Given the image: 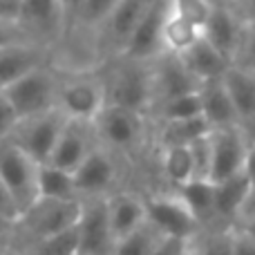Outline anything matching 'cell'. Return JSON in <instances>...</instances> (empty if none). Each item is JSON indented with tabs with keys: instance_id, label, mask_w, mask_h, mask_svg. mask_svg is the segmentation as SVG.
<instances>
[{
	"instance_id": "1",
	"label": "cell",
	"mask_w": 255,
	"mask_h": 255,
	"mask_svg": "<svg viewBox=\"0 0 255 255\" xmlns=\"http://www.w3.org/2000/svg\"><path fill=\"white\" fill-rule=\"evenodd\" d=\"M106 63L108 72L101 74L106 85V106H121L141 115L148 108H154L152 61L143 63L117 56Z\"/></svg>"
},
{
	"instance_id": "2",
	"label": "cell",
	"mask_w": 255,
	"mask_h": 255,
	"mask_svg": "<svg viewBox=\"0 0 255 255\" xmlns=\"http://www.w3.org/2000/svg\"><path fill=\"white\" fill-rule=\"evenodd\" d=\"M81 199H43L38 197L27 211H22L16 220L13 231V251H22L25 247L45 240L49 235L63 233L79 222Z\"/></svg>"
},
{
	"instance_id": "3",
	"label": "cell",
	"mask_w": 255,
	"mask_h": 255,
	"mask_svg": "<svg viewBox=\"0 0 255 255\" xmlns=\"http://www.w3.org/2000/svg\"><path fill=\"white\" fill-rule=\"evenodd\" d=\"M56 108L74 121L92 124L106 108V85L99 72H61Z\"/></svg>"
},
{
	"instance_id": "4",
	"label": "cell",
	"mask_w": 255,
	"mask_h": 255,
	"mask_svg": "<svg viewBox=\"0 0 255 255\" xmlns=\"http://www.w3.org/2000/svg\"><path fill=\"white\" fill-rule=\"evenodd\" d=\"M58 81H61V70L52 61L47 65L36 67L34 72L25 74L22 79H18L2 94L11 103L18 119H27V117L56 110Z\"/></svg>"
},
{
	"instance_id": "5",
	"label": "cell",
	"mask_w": 255,
	"mask_h": 255,
	"mask_svg": "<svg viewBox=\"0 0 255 255\" xmlns=\"http://www.w3.org/2000/svg\"><path fill=\"white\" fill-rule=\"evenodd\" d=\"M16 22L31 43L49 47L52 52L70 34L65 11L58 0H20Z\"/></svg>"
},
{
	"instance_id": "6",
	"label": "cell",
	"mask_w": 255,
	"mask_h": 255,
	"mask_svg": "<svg viewBox=\"0 0 255 255\" xmlns=\"http://www.w3.org/2000/svg\"><path fill=\"white\" fill-rule=\"evenodd\" d=\"M0 181L16 204L18 215L38 199V163L9 139L0 143Z\"/></svg>"
},
{
	"instance_id": "7",
	"label": "cell",
	"mask_w": 255,
	"mask_h": 255,
	"mask_svg": "<svg viewBox=\"0 0 255 255\" xmlns=\"http://www.w3.org/2000/svg\"><path fill=\"white\" fill-rule=\"evenodd\" d=\"M65 124H67V117L58 108L36 117L18 119L9 141H13L36 163H47Z\"/></svg>"
},
{
	"instance_id": "8",
	"label": "cell",
	"mask_w": 255,
	"mask_h": 255,
	"mask_svg": "<svg viewBox=\"0 0 255 255\" xmlns=\"http://www.w3.org/2000/svg\"><path fill=\"white\" fill-rule=\"evenodd\" d=\"M150 4H152V0H119L117 2V7L108 13V18L92 34L94 47L101 54L103 61H110L124 52L130 34L139 25V20L148 11Z\"/></svg>"
},
{
	"instance_id": "9",
	"label": "cell",
	"mask_w": 255,
	"mask_h": 255,
	"mask_svg": "<svg viewBox=\"0 0 255 255\" xmlns=\"http://www.w3.org/2000/svg\"><path fill=\"white\" fill-rule=\"evenodd\" d=\"M168 11H170V0H152V4L143 13L139 25L134 27L119 56L130 58V61L150 63L159 54L166 52L163 49V22L168 18Z\"/></svg>"
},
{
	"instance_id": "10",
	"label": "cell",
	"mask_w": 255,
	"mask_h": 255,
	"mask_svg": "<svg viewBox=\"0 0 255 255\" xmlns=\"http://www.w3.org/2000/svg\"><path fill=\"white\" fill-rule=\"evenodd\" d=\"M81 202V215L76 222L79 255H112L115 238L108 220V197H90Z\"/></svg>"
},
{
	"instance_id": "11",
	"label": "cell",
	"mask_w": 255,
	"mask_h": 255,
	"mask_svg": "<svg viewBox=\"0 0 255 255\" xmlns=\"http://www.w3.org/2000/svg\"><path fill=\"white\" fill-rule=\"evenodd\" d=\"M244 25H247L244 13L231 0H226V2L213 4L211 16H208L206 25L202 29V36L222 56L229 58L231 65H233V58H235V52H238L240 38H242Z\"/></svg>"
},
{
	"instance_id": "12",
	"label": "cell",
	"mask_w": 255,
	"mask_h": 255,
	"mask_svg": "<svg viewBox=\"0 0 255 255\" xmlns=\"http://www.w3.org/2000/svg\"><path fill=\"white\" fill-rule=\"evenodd\" d=\"M247 139L240 126L235 128H217L211 132V177L213 184L224 181L242 170L247 157Z\"/></svg>"
},
{
	"instance_id": "13",
	"label": "cell",
	"mask_w": 255,
	"mask_h": 255,
	"mask_svg": "<svg viewBox=\"0 0 255 255\" xmlns=\"http://www.w3.org/2000/svg\"><path fill=\"white\" fill-rule=\"evenodd\" d=\"M94 134L110 148H130L143 130V115L121 106H106L92 121Z\"/></svg>"
},
{
	"instance_id": "14",
	"label": "cell",
	"mask_w": 255,
	"mask_h": 255,
	"mask_svg": "<svg viewBox=\"0 0 255 255\" xmlns=\"http://www.w3.org/2000/svg\"><path fill=\"white\" fill-rule=\"evenodd\" d=\"M152 88H154V106H157V103L166 101V99L197 92L202 88V83L186 70L179 54L163 52L152 61Z\"/></svg>"
},
{
	"instance_id": "15",
	"label": "cell",
	"mask_w": 255,
	"mask_h": 255,
	"mask_svg": "<svg viewBox=\"0 0 255 255\" xmlns=\"http://www.w3.org/2000/svg\"><path fill=\"white\" fill-rule=\"evenodd\" d=\"M94 141H97V134H94L92 124L67 119V124L63 128V132H61V136H58L56 145H54V152L47 163L74 172L76 168L83 163V159L92 152L94 145H97Z\"/></svg>"
},
{
	"instance_id": "16",
	"label": "cell",
	"mask_w": 255,
	"mask_h": 255,
	"mask_svg": "<svg viewBox=\"0 0 255 255\" xmlns=\"http://www.w3.org/2000/svg\"><path fill=\"white\" fill-rule=\"evenodd\" d=\"M52 49L36 43H16L0 47V92H4L9 85L34 72L36 67L52 63Z\"/></svg>"
},
{
	"instance_id": "17",
	"label": "cell",
	"mask_w": 255,
	"mask_h": 255,
	"mask_svg": "<svg viewBox=\"0 0 255 255\" xmlns=\"http://www.w3.org/2000/svg\"><path fill=\"white\" fill-rule=\"evenodd\" d=\"M115 177H117V170H115V163H112V157L101 145H94L92 152L74 170L76 195L81 199L103 197V193L112 186Z\"/></svg>"
},
{
	"instance_id": "18",
	"label": "cell",
	"mask_w": 255,
	"mask_h": 255,
	"mask_svg": "<svg viewBox=\"0 0 255 255\" xmlns=\"http://www.w3.org/2000/svg\"><path fill=\"white\" fill-rule=\"evenodd\" d=\"M145 213H148V222H152L161 231V235H170V238H190L197 224L181 197L154 199L150 202V206H145Z\"/></svg>"
},
{
	"instance_id": "19",
	"label": "cell",
	"mask_w": 255,
	"mask_h": 255,
	"mask_svg": "<svg viewBox=\"0 0 255 255\" xmlns=\"http://www.w3.org/2000/svg\"><path fill=\"white\" fill-rule=\"evenodd\" d=\"M181 63L186 65V70L199 81V83H206V81H215L222 79L224 72L231 67V61L226 56H222L206 38H197L190 47H186L179 54Z\"/></svg>"
},
{
	"instance_id": "20",
	"label": "cell",
	"mask_w": 255,
	"mask_h": 255,
	"mask_svg": "<svg viewBox=\"0 0 255 255\" xmlns=\"http://www.w3.org/2000/svg\"><path fill=\"white\" fill-rule=\"evenodd\" d=\"M222 81H224V88L235 106L242 130H253L255 128V74L242 70V67L231 65L224 72Z\"/></svg>"
},
{
	"instance_id": "21",
	"label": "cell",
	"mask_w": 255,
	"mask_h": 255,
	"mask_svg": "<svg viewBox=\"0 0 255 255\" xmlns=\"http://www.w3.org/2000/svg\"><path fill=\"white\" fill-rule=\"evenodd\" d=\"M199 97H202V112L213 130L240 126V117H238V112H235V106H233V101H231L222 79L202 83Z\"/></svg>"
},
{
	"instance_id": "22",
	"label": "cell",
	"mask_w": 255,
	"mask_h": 255,
	"mask_svg": "<svg viewBox=\"0 0 255 255\" xmlns=\"http://www.w3.org/2000/svg\"><path fill=\"white\" fill-rule=\"evenodd\" d=\"M108 220H110V231L115 244L119 240H124L126 235H130L132 231H136L145 220V204H141L132 195H115L108 197Z\"/></svg>"
},
{
	"instance_id": "23",
	"label": "cell",
	"mask_w": 255,
	"mask_h": 255,
	"mask_svg": "<svg viewBox=\"0 0 255 255\" xmlns=\"http://www.w3.org/2000/svg\"><path fill=\"white\" fill-rule=\"evenodd\" d=\"M251 181L247 179L242 170L235 172L233 177L215 184V215L220 217H238L244 206Z\"/></svg>"
},
{
	"instance_id": "24",
	"label": "cell",
	"mask_w": 255,
	"mask_h": 255,
	"mask_svg": "<svg viewBox=\"0 0 255 255\" xmlns=\"http://www.w3.org/2000/svg\"><path fill=\"white\" fill-rule=\"evenodd\" d=\"M38 197L43 199H81L76 195L74 172L52 163H38Z\"/></svg>"
},
{
	"instance_id": "25",
	"label": "cell",
	"mask_w": 255,
	"mask_h": 255,
	"mask_svg": "<svg viewBox=\"0 0 255 255\" xmlns=\"http://www.w3.org/2000/svg\"><path fill=\"white\" fill-rule=\"evenodd\" d=\"M181 199L197 222L215 215V184L211 179H190L181 184Z\"/></svg>"
},
{
	"instance_id": "26",
	"label": "cell",
	"mask_w": 255,
	"mask_h": 255,
	"mask_svg": "<svg viewBox=\"0 0 255 255\" xmlns=\"http://www.w3.org/2000/svg\"><path fill=\"white\" fill-rule=\"evenodd\" d=\"M197 38H202V29L195 27L190 20H186L184 16H179L170 2V11L163 22V49L172 54H181Z\"/></svg>"
},
{
	"instance_id": "27",
	"label": "cell",
	"mask_w": 255,
	"mask_h": 255,
	"mask_svg": "<svg viewBox=\"0 0 255 255\" xmlns=\"http://www.w3.org/2000/svg\"><path fill=\"white\" fill-rule=\"evenodd\" d=\"M213 128L206 121V117L199 115L193 119H177V121H163L161 139L163 145H190L193 141L211 134Z\"/></svg>"
},
{
	"instance_id": "28",
	"label": "cell",
	"mask_w": 255,
	"mask_h": 255,
	"mask_svg": "<svg viewBox=\"0 0 255 255\" xmlns=\"http://www.w3.org/2000/svg\"><path fill=\"white\" fill-rule=\"evenodd\" d=\"M161 238V231L152 222L145 220L136 231H132L130 235H126L124 240H119L115 244L112 255H150Z\"/></svg>"
},
{
	"instance_id": "29",
	"label": "cell",
	"mask_w": 255,
	"mask_h": 255,
	"mask_svg": "<svg viewBox=\"0 0 255 255\" xmlns=\"http://www.w3.org/2000/svg\"><path fill=\"white\" fill-rule=\"evenodd\" d=\"M18 255H79V235H76V224L63 233L49 235L45 240L25 247Z\"/></svg>"
},
{
	"instance_id": "30",
	"label": "cell",
	"mask_w": 255,
	"mask_h": 255,
	"mask_svg": "<svg viewBox=\"0 0 255 255\" xmlns=\"http://www.w3.org/2000/svg\"><path fill=\"white\" fill-rule=\"evenodd\" d=\"M159 110L163 121H177V119H193V117L204 115L202 112V97L197 92H188L181 94V97H172L166 101L157 103L154 106Z\"/></svg>"
},
{
	"instance_id": "31",
	"label": "cell",
	"mask_w": 255,
	"mask_h": 255,
	"mask_svg": "<svg viewBox=\"0 0 255 255\" xmlns=\"http://www.w3.org/2000/svg\"><path fill=\"white\" fill-rule=\"evenodd\" d=\"M163 168H166V175L177 186L193 179V157H190L188 145H166Z\"/></svg>"
},
{
	"instance_id": "32",
	"label": "cell",
	"mask_w": 255,
	"mask_h": 255,
	"mask_svg": "<svg viewBox=\"0 0 255 255\" xmlns=\"http://www.w3.org/2000/svg\"><path fill=\"white\" fill-rule=\"evenodd\" d=\"M117 2L119 0H83V7H81L74 29L70 34H74L76 29L85 31V34H94L99 29V25L108 18V13L117 7Z\"/></svg>"
},
{
	"instance_id": "33",
	"label": "cell",
	"mask_w": 255,
	"mask_h": 255,
	"mask_svg": "<svg viewBox=\"0 0 255 255\" xmlns=\"http://www.w3.org/2000/svg\"><path fill=\"white\" fill-rule=\"evenodd\" d=\"M233 65L255 74V20H247V25H244L242 38H240L238 52H235V58H233Z\"/></svg>"
},
{
	"instance_id": "34",
	"label": "cell",
	"mask_w": 255,
	"mask_h": 255,
	"mask_svg": "<svg viewBox=\"0 0 255 255\" xmlns=\"http://www.w3.org/2000/svg\"><path fill=\"white\" fill-rule=\"evenodd\" d=\"M170 2H172V9H175L179 16H184L186 20H190L195 27L204 29L208 16H211L213 2H208V0H170Z\"/></svg>"
},
{
	"instance_id": "35",
	"label": "cell",
	"mask_w": 255,
	"mask_h": 255,
	"mask_svg": "<svg viewBox=\"0 0 255 255\" xmlns=\"http://www.w3.org/2000/svg\"><path fill=\"white\" fill-rule=\"evenodd\" d=\"M188 148L193 157V179H208L211 177V134L193 141Z\"/></svg>"
},
{
	"instance_id": "36",
	"label": "cell",
	"mask_w": 255,
	"mask_h": 255,
	"mask_svg": "<svg viewBox=\"0 0 255 255\" xmlns=\"http://www.w3.org/2000/svg\"><path fill=\"white\" fill-rule=\"evenodd\" d=\"M190 238H170L163 235L150 255H190Z\"/></svg>"
},
{
	"instance_id": "37",
	"label": "cell",
	"mask_w": 255,
	"mask_h": 255,
	"mask_svg": "<svg viewBox=\"0 0 255 255\" xmlns=\"http://www.w3.org/2000/svg\"><path fill=\"white\" fill-rule=\"evenodd\" d=\"M16 43H31L27 38V34L20 29L16 20H9V18H0V47H7V45H16ZM38 45V43H36Z\"/></svg>"
},
{
	"instance_id": "38",
	"label": "cell",
	"mask_w": 255,
	"mask_h": 255,
	"mask_svg": "<svg viewBox=\"0 0 255 255\" xmlns=\"http://www.w3.org/2000/svg\"><path fill=\"white\" fill-rule=\"evenodd\" d=\"M16 124H18V117H16V112H13L11 103L7 101V97H4L2 92H0V143L11 136Z\"/></svg>"
},
{
	"instance_id": "39",
	"label": "cell",
	"mask_w": 255,
	"mask_h": 255,
	"mask_svg": "<svg viewBox=\"0 0 255 255\" xmlns=\"http://www.w3.org/2000/svg\"><path fill=\"white\" fill-rule=\"evenodd\" d=\"M229 235H231V253L233 255H255V240L242 226L231 231Z\"/></svg>"
},
{
	"instance_id": "40",
	"label": "cell",
	"mask_w": 255,
	"mask_h": 255,
	"mask_svg": "<svg viewBox=\"0 0 255 255\" xmlns=\"http://www.w3.org/2000/svg\"><path fill=\"white\" fill-rule=\"evenodd\" d=\"M63 7V11H65V18H67V25H70V31L74 29V22L76 18H79V11L81 7H83V0H58ZM70 36V34H67Z\"/></svg>"
},
{
	"instance_id": "41",
	"label": "cell",
	"mask_w": 255,
	"mask_h": 255,
	"mask_svg": "<svg viewBox=\"0 0 255 255\" xmlns=\"http://www.w3.org/2000/svg\"><path fill=\"white\" fill-rule=\"evenodd\" d=\"M204 255H233L231 253V235L217 238L204 249Z\"/></svg>"
},
{
	"instance_id": "42",
	"label": "cell",
	"mask_w": 255,
	"mask_h": 255,
	"mask_svg": "<svg viewBox=\"0 0 255 255\" xmlns=\"http://www.w3.org/2000/svg\"><path fill=\"white\" fill-rule=\"evenodd\" d=\"M238 220L240 222L255 220V186H251V190H249V195H247V199H244V206H242V211H240Z\"/></svg>"
},
{
	"instance_id": "43",
	"label": "cell",
	"mask_w": 255,
	"mask_h": 255,
	"mask_svg": "<svg viewBox=\"0 0 255 255\" xmlns=\"http://www.w3.org/2000/svg\"><path fill=\"white\" fill-rule=\"evenodd\" d=\"M242 172L247 175V179L251 181V186H255V145L249 143L247 148V157H244L242 163Z\"/></svg>"
},
{
	"instance_id": "44",
	"label": "cell",
	"mask_w": 255,
	"mask_h": 255,
	"mask_svg": "<svg viewBox=\"0 0 255 255\" xmlns=\"http://www.w3.org/2000/svg\"><path fill=\"white\" fill-rule=\"evenodd\" d=\"M0 213H7V215L18 217V208H16V204L11 202V197H9L7 188L2 186V181H0Z\"/></svg>"
},
{
	"instance_id": "45",
	"label": "cell",
	"mask_w": 255,
	"mask_h": 255,
	"mask_svg": "<svg viewBox=\"0 0 255 255\" xmlns=\"http://www.w3.org/2000/svg\"><path fill=\"white\" fill-rule=\"evenodd\" d=\"M16 220L18 217L0 213V235H13V231H16Z\"/></svg>"
},
{
	"instance_id": "46",
	"label": "cell",
	"mask_w": 255,
	"mask_h": 255,
	"mask_svg": "<svg viewBox=\"0 0 255 255\" xmlns=\"http://www.w3.org/2000/svg\"><path fill=\"white\" fill-rule=\"evenodd\" d=\"M13 253V235H0V255Z\"/></svg>"
},
{
	"instance_id": "47",
	"label": "cell",
	"mask_w": 255,
	"mask_h": 255,
	"mask_svg": "<svg viewBox=\"0 0 255 255\" xmlns=\"http://www.w3.org/2000/svg\"><path fill=\"white\" fill-rule=\"evenodd\" d=\"M242 229L247 231V233L255 240V220H251V222H242Z\"/></svg>"
},
{
	"instance_id": "48",
	"label": "cell",
	"mask_w": 255,
	"mask_h": 255,
	"mask_svg": "<svg viewBox=\"0 0 255 255\" xmlns=\"http://www.w3.org/2000/svg\"><path fill=\"white\" fill-rule=\"evenodd\" d=\"M0 2L7 4V7H11L13 11H18V2H20V0H0Z\"/></svg>"
},
{
	"instance_id": "49",
	"label": "cell",
	"mask_w": 255,
	"mask_h": 255,
	"mask_svg": "<svg viewBox=\"0 0 255 255\" xmlns=\"http://www.w3.org/2000/svg\"><path fill=\"white\" fill-rule=\"evenodd\" d=\"M208 2H213V4H217V2H226V0H208ZM233 2V0H231Z\"/></svg>"
},
{
	"instance_id": "50",
	"label": "cell",
	"mask_w": 255,
	"mask_h": 255,
	"mask_svg": "<svg viewBox=\"0 0 255 255\" xmlns=\"http://www.w3.org/2000/svg\"><path fill=\"white\" fill-rule=\"evenodd\" d=\"M7 255H18V253H16V251H13V253H7Z\"/></svg>"
}]
</instances>
